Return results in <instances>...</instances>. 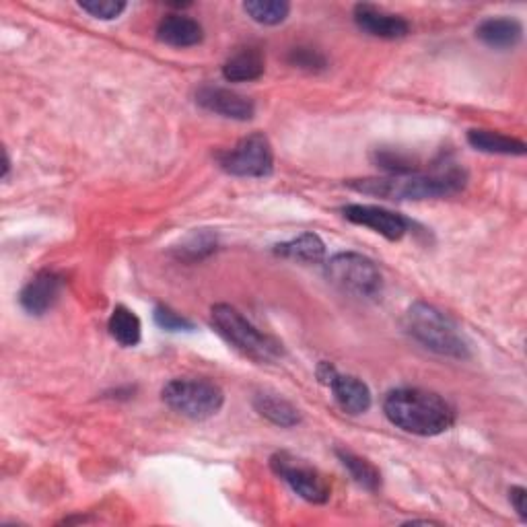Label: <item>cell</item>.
Returning a JSON list of instances; mask_svg holds the SVG:
<instances>
[{
    "label": "cell",
    "mask_w": 527,
    "mask_h": 527,
    "mask_svg": "<svg viewBox=\"0 0 527 527\" xmlns=\"http://www.w3.org/2000/svg\"><path fill=\"white\" fill-rule=\"evenodd\" d=\"M383 412L392 425L418 437H437L455 423L453 408L435 392L400 388L388 394Z\"/></svg>",
    "instance_id": "obj_1"
},
{
    "label": "cell",
    "mask_w": 527,
    "mask_h": 527,
    "mask_svg": "<svg viewBox=\"0 0 527 527\" xmlns=\"http://www.w3.org/2000/svg\"><path fill=\"white\" fill-rule=\"evenodd\" d=\"M466 173L458 167H449L433 175L412 173V175H390V178H367L348 182V188L355 192L388 198V200H427L458 194L466 186Z\"/></svg>",
    "instance_id": "obj_2"
},
{
    "label": "cell",
    "mask_w": 527,
    "mask_h": 527,
    "mask_svg": "<svg viewBox=\"0 0 527 527\" xmlns=\"http://www.w3.org/2000/svg\"><path fill=\"white\" fill-rule=\"evenodd\" d=\"M404 330L431 353L449 359H468L470 344L443 311L418 301L404 315Z\"/></svg>",
    "instance_id": "obj_3"
},
{
    "label": "cell",
    "mask_w": 527,
    "mask_h": 527,
    "mask_svg": "<svg viewBox=\"0 0 527 527\" xmlns=\"http://www.w3.org/2000/svg\"><path fill=\"white\" fill-rule=\"evenodd\" d=\"M210 324L217 334L229 342L241 355L250 357L258 363H272L283 357V344L276 338L262 334L250 320L243 318V313L227 303L213 305L210 309Z\"/></svg>",
    "instance_id": "obj_4"
},
{
    "label": "cell",
    "mask_w": 527,
    "mask_h": 527,
    "mask_svg": "<svg viewBox=\"0 0 527 527\" xmlns=\"http://www.w3.org/2000/svg\"><path fill=\"white\" fill-rule=\"evenodd\" d=\"M163 402L173 410L192 420H206L219 414L225 404V394L217 383L208 379H171L163 392Z\"/></svg>",
    "instance_id": "obj_5"
},
{
    "label": "cell",
    "mask_w": 527,
    "mask_h": 527,
    "mask_svg": "<svg viewBox=\"0 0 527 527\" xmlns=\"http://www.w3.org/2000/svg\"><path fill=\"white\" fill-rule=\"evenodd\" d=\"M330 283L340 291L361 299H375L383 291V276L373 260L355 252H342L326 264Z\"/></svg>",
    "instance_id": "obj_6"
},
{
    "label": "cell",
    "mask_w": 527,
    "mask_h": 527,
    "mask_svg": "<svg viewBox=\"0 0 527 527\" xmlns=\"http://www.w3.org/2000/svg\"><path fill=\"white\" fill-rule=\"evenodd\" d=\"M223 171L235 178H266L274 169L270 140L262 132L241 138L233 149L217 155Z\"/></svg>",
    "instance_id": "obj_7"
},
{
    "label": "cell",
    "mask_w": 527,
    "mask_h": 527,
    "mask_svg": "<svg viewBox=\"0 0 527 527\" xmlns=\"http://www.w3.org/2000/svg\"><path fill=\"white\" fill-rule=\"evenodd\" d=\"M270 468L276 476L283 478L293 488V493L299 495L303 501L313 505L328 503L330 484L320 470H315L313 466L305 464L303 460L295 458V455L287 451L274 453L270 458Z\"/></svg>",
    "instance_id": "obj_8"
},
{
    "label": "cell",
    "mask_w": 527,
    "mask_h": 527,
    "mask_svg": "<svg viewBox=\"0 0 527 527\" xmlns=\"http://www.w3.org/2000/svg\"><path fill=\"white\" fill-rule=\"evenodd\" d=\"M342 215L346 221L367 227L388 241H400L412 227L402 215L373 204H348L342 208Z\"/></svg>",
    "instance_id": "obj_9"
},
{
    "label": "cell",
    "mask_w": 527,
    "mask_h": 527,
    "mask_svg": "<svg viewBox=\"0 0 527 527\" xmlns=\"http://www.w3.org/2000/svg\"><path fill=\"white\" fill-rule=\"evenodd\" d=\"M196 103L200 108L219 114L223 118L248 122L256 114V105L250 97L239 95L231 89L225 87H215V85H204L196 91Z\"/></svg>",
    "instance_id": "obj_10"
},
{
    "label": "cell",
    "mask_w": 527,
    "mask_h": 527,
    "mask_svg": "<svg viewBox=\"0 0 527 527\" xmlns=\"http://www.w3.org/2000/svg\"><path fill=\"white\" fill-rule=\"evenodd\" d=\"M64 289V278L56 270H42L23 287L19 295L21 307L29 315L48 313L60 299Z\"/></svg>",
    "instance_id": "obj_11"
},
{
    "label": "cell",
    "mask_w": 527,
    "mask_h": 527,
    "mask_svg": "<svg viewBox=\"0 0 527 527\" xmlns=\"http://www.w3.org/2000/svg\"><path fill=\"white\" fill-rule=\"evenodd\" d=\"M355 23L365 33L381 40H400L410 33V23L404 17L383 11L375 5H357Z\"/></svg>",
    "instance_id": "obj_12"
},
{
    "label": "cell",
    "mask_w": 527,
    "mask_h": 527,
    "mask_svg": "<svg viewBox=\"0 0 527 527\" xmlns=\"http://www.w3.org/2000/svg\"><path fill=\"white\" fill-rule=\"evenodd\" d=\"M328 388L332 390L338 406L348 414H365L371 408V390L359 377L340 375L336 371V375L328 383Z\"/></svg>",
    "instance_id": "obj_13"
},
{
    "label": "cell",
    "mask_w": 527,
    "mask_h": 527,
    "mask_svg": "<svg viewBox=\"0 0 527 527\" xmlns=\"http://www.w3.org/2000/svg\"><path fill=\"white\" fill-rule=\"evenodd\" d=\"M157 40L171 48H192L204 40V29L196 19L175 13L161 19Z\"/></svg>",
    "instance_id": "obj_14"
},
{
    "label": "cell",
    "mask_w": 527,
    "mask_h": 527,
    "mask_svg": "<svg viewBox=\"0 0 527 527\" xmlns=\"http://www.w3.org/2000/svg\"><path fill=\"white\" fill-rule=\"evenodd\" d=\"M476 38L493 50H511L523 38V25L513 17H490L478 25Z\"/></svg>",
    "instance_id": "obj_15"
},
{
    "label": "cell",
    "mask_w": 527,
    "mask_h": 527,
    "mask_svg": "<svg viewBox=\"0 0 527 527\" xmlns=\"http://www.w3.org/2000/svg\"><path fill=\"white\" fill-rule=\"evenodd\" d=\"M266 70V62L260 50L256 48H245L233 54L223 64V77L229 83H250L258 81Z\"/></svg>",
    "instance_id": "obj_16"
},
{
    "label": "cell",
    "mask_w": 527,
    "mask_h": 527,
    "mask_svg": "<svg viewBox=\"0 0 527 527\" xmlns=\"http://www.w3.org/2000/svg\"><path fill=\"white\" fill-rule=\"evenodd\" d=\"M468 143L472 149L488 155H511L521 157L527 151V145L519 138H511L507 134L495 130H470Z\"/></svg>",
    "instance_id": "obj_17"
},
{
    "label": "cell",
    "mask_w": 527,
    "mask_h": 527,
    "mask_svg": "<svg viewBox=\"0 0 527 527\" xmlns=\"http://www.w3.org/2000/svg\"><path fill=\"white\" fill-rule=\"evenodd\" d=\"M254 408L258 410L260 416H264L266 420H270L272 425L276 427H295L301 423V414L299 410L287 402L285 398H280L276 394H268V392H262L254 398Z\"/></svg>",
    "instance_id": "obj_18"
},
{
    "label": "cell",
    "mask_w": 527,
    "mask_h": 527,
    "mask_svg": "<svg viewBox=\"0 0 527 527\" xmlns=\"http://www.w3.org/2000/svg\"><path fill=\"white\" fill-rule=\"evenodd\" d=\"M274 252L278 256H285V258H291V260H297V262L313 264V262L324 260L326 243L315 233H303V235H299L293 241L276 245Z\"/></svg>",
    "instance_id": "obj_19"
},
{
    "label": "cell",
    "mask_w": 527,
    "mask_h": 527,
    "mask_svg": "<svg viewBox=\"0 0 527 527\" xmlns=\"http://www.w3.org/2000/svg\"><path fill=\"white\" fill-rule=\"evenodd\" d=\"M108 330H110L112 338L126 348L136 346L140 342V338H143V326H140L138 315L124 305H120L112 311Z\"/></svg>",
    "instance_id": "obj_20"
},
{
    "label": "cell",
    "mask_w": 527,
    "mask_h": 527,
    "mask_svg": "<svg viewBox=\"0 0 527 527\" xmlns=\"http://www.w3.org/2000/svg\"><path fill=\"white\" fill-rule=\"evenodd\" d=\"M336 455H338V460L342 462V466L350 472V476L355 478L357 484L371 490V493L379 490L381 474L371 462H367L365 458H361V455L348 451V449H336Z\"/></svg>",
    "instance_id": "obj_21"
},
{
    "label": "cell",
    "mask_w": 527,
    "mask_h": 527,
    "mask_svg": "<svg viewBox=\"0 0 527 527\" xmlns=\"http://www.w3.org/2000/svg\"><path fill=\"white\" fill-rule=\"evenodd\" d=\"M243 11L260 25H278L289 17L291 5L285 0H248Z\"/></svg>",
    "instance_id": "obj_22"
},
{
    "label": "cell",
    "mask_w": 527,
    "mask_h": 527,
    "mask_svg": "<svg viewBox=\"0 0 527 527\" xmlns=\"http://www.w3.org/2000/svg\"><path fill=\"white\" fill-rule=\"evenodd\" d=\"M215 250H217V235H213L210 231H194L180 245V248L175 250V254H178V258H182V260L196 262V260L210 256Z\"/></svg>",
    "instance_id": "obj_23"
},
{
    "label": "cell",
    "mask_w": 527,
    "mask_h": 527,
    "mask_svg": "<svg viewBox=\"0 0 527 527\" xmlns=\"http://www.w3.org/2000/svg\"><path fill=\"white\" fill-rule=\"evenodd\" d=\"M373 163L383 171H388L390 175L418 173V161L396 149H377L373 155Z\"/></svg>",
    "instance_id": "obj_24"
},
{
    "label": "cell",
    "mask_w": 527,
    "mask_h": 527,
    "mask_svg": "<svg viewBox=\"0 0 527 527\" xmlns=\"http://www.w3.org/2000/svg\"><path fill=\"white\" fill-rule=\"evenodd\" d=\"M287 60L291 66L305 70V73H324V70L328 68V58L320 50L305 48V46L293 48Z\"/></svg>",
    "instance_id": "obj_25"
},
{
    "label": "cell",
    "mask_w": 527,
    "mask_h": 527,
    "mask_svg": "<svg viewBox=\"0 0 527 527\" xmlns=\"http://www.w3.org/2000/svg\"><path fill=\"white\" fill-rule=\"evenodd\" d=\"M79 7L89 13L95 19L101 21H112L118 19L126 11V3H120V0H105V3H99V0H91V3H79Z\"/></svg>",
    "instance_id": "obj_26"
},
{
    "label": "cell",
    "mask_w": 527,
    "mask_h": 527,
    "mask_svg": "<svg viewBox=\"0 0 527 527\" xmlns=\"http://www.w3.org/2000/svg\"><path fill=\"white\" fill-rule=\"evenodd\" d=\"M155 322H157L159 328H163L167 332H182V330L188 332V330L194 328L190 320H186L184 315H180L178 311H173L167 305H159L155 309Z\"/></svg>",
    "instance_id": "obj_27"
},
{
    "label": "cell",
    "mask_w": 527,
    "mask_h": 527,
    "mask_svg": "<svg viewBox=\"0 0 527 527\" xmlns=\"http://www.w3.org/2000/svg\"><path fill=\"white\" fill-rule=\"evenodd\" d=\"M525 499H527V490L523 486H513L509 490V501L513 505V509L517 511V515L525 521L527 519V511H525Z\"/></svg>",
    "instance_id": "obj_28"
},
{
    "label": "cell",
    "mask_w": 527,
    "mask_h": 527,
    "mask_svg": "<svg viewBox=\"0 0 527 527\" xmlns=\"http://www.w3.org/2000/svg\"><path fill=\"white\" fill-rule=\"evenodd\" d=\"M9 169H11V159H9L7 151H5V163H3V180H7V178H9Z\"/></svg>",
    "instance_id": "obj_29"
}]
</instances>
